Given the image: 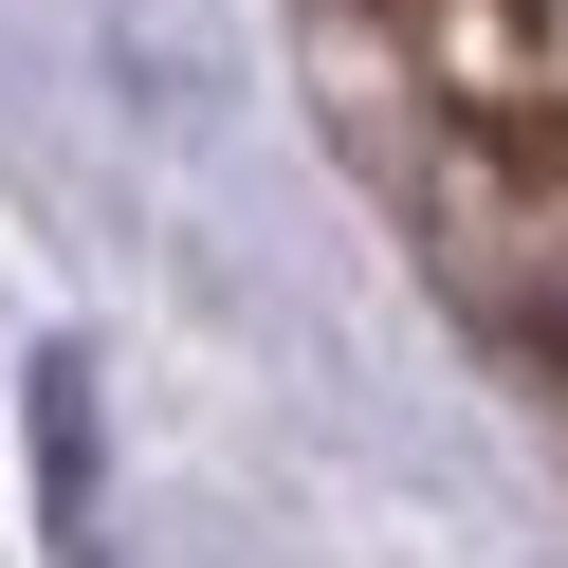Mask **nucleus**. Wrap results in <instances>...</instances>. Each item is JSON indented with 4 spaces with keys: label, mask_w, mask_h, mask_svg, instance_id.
Masks as SVG:
<instances>
[{
    "label": "nucleus",
    "mask_w": 568,
    "mask_h": 568,
    "mask_svg": "<svg viewBox=\"0 0 568 568\" xmlns=\"http://www.w3.org/2000/svg\"><path fill=\"white\" fill-rule=\"evenodd\" d=\"M404 38L440 55L458 92H531L550 74V0H404Z\"/></svg>",
    "instance_id": "obj_1"
}]
</instances>
